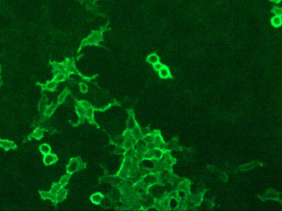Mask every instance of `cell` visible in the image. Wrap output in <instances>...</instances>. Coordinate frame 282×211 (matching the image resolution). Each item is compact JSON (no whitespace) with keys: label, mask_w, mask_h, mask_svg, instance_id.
Masks as SVG:
<instances>
[{"label":"cell","mask_w":282,"mask_h":211,"mask_svg":"<svg viewBox=\"0 0 282 211\" xmlns=\"http://www.w3.org/2000/svg\"><path fill=\"white\" fill-rule=\"evenodd\" d=\"M271 23L274 27H280L282 25V17L275 16L271 19Z\"/></svg>","instance_id":"1"},{"label":"cell","mask_w":282,"mask_h":211,"mask_svg":"<svg viewBox=\"0 0 282 211\" xmlns=\"http://www.w3.org/2000/svg\"><path fill=\"white\" fill-rule=\"evenodd\" d=\"M148 61L152 63V64H156L158 62V57L156 54H150V56L148 57Z\"/></svg>","instance_id":"2"},{"label":"cell","mask_w":282,"mask_h":211,"mask_svg":"<svg viewBox=\"0 0 282 211\" xmlns=\"http://www.w3.org/2000/svg\"><path fill=\"white\" fill-rule=\"evenodd\" d=\"M271 12H273L275 16L282 17V7H274L272 9H271Z\"/></svg>","instance_id":"3"}]
</instances>
